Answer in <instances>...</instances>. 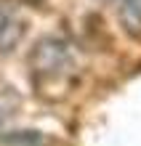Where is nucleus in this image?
<instances>
[{"mask_svg":"<svg viewBox=\"0 0 141 146\" xmlns=\"http://www.w3.org/2000/svg\"><path fill=\"white\" fill-rule=\"evenodd\" d=\"M29 69L35 80L43 82H67L77 72V53L64 37H43L29 53Z\"/></svg>","mask_w":141,"mask_h":146,"instance_id":"nucleus-1","label":"nucleus"},{"mask_svg":"<svg viewBox=\"0 0 141 146\" xmlns=\"http://www.w3.org/2000/svg\"><path fill=\"white\" fill-rule=\"evenodd\" d=\"M21 35H24V21L16 19L11 11H0V53L13 50Z\"/></svg>","mask_w":141,"mask_h":146,"instance_id":"nucleus-2","label":"nucleus"},{"mask_svg":"<svg viewBox=\"0 0 141 146\" xmlns=\"http://www.w3.org/2000/svg\"><path fill=\"white\" fill-rule=\"evenodd\" d=\"M120 21L125 32L141 35V0H120Z\"/></svg>","mask_w":141,"mask_h":146,"instance_id":"nucleus-3","label":"nucleus"},{"mask_svg":"<svg viewBox=\"0 0 141 146\" xmlns=\"http://www.w3.org/2000/svg\"><path fill=\"white\" fill-rule=\"evenodd\" d=\"M0 146H48V141L37 130H16V133H5L0 138Z\"/></svg>","mask_w":141,"mask_h":146,"instance_id":"nucleus-4","label":"nucleus"},{"mask_svg":"<svg viewBox=\"0 0 141 146\" xmlns=\"http://www.w3.org/2000/svg\"><path fill=\"white\" fill-rule=\"evenodd\" d=\"M11 114V111H8V106H5V101L0 98V127H3V122H5V117Z\"/></svg>","mask_w":141,"mask_h":146,"instance_id":"nucleus-5","label":"nucleus"}]
</instances>
